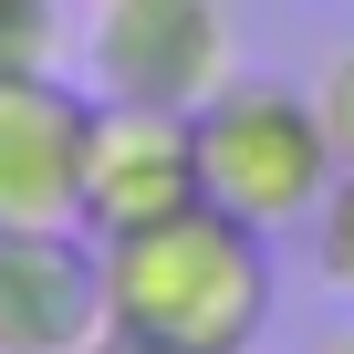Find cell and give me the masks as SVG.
Listing matches in <instances>:
<instances>
[{"label": "cell", "mask_w": 354, "mask_h": 354, "mask_svg": "<svg viewBox=\"0 0 354 354\" xmlns=\"http://www.w3.org/2000/svg\"><path fill=\"white\" fill-rule=\"evenodd\" d=\"M104 250V344L115 354H250L271 323V250L230 209H177Z\"/></svg>", "instance_id": "cell-1"}, {"label": "cell", "mask_w": 354, "mask_h": 354, "mask_svg": "<svg viewBox=\"0 0 354 354\" xmlns=\"http://www.w3.org/2000/svg\"><path fill=\"white\" fill-rule=\"evenodd\" d=\"M333 125H323V94L302 84H271V73H230L209 104H198V188L209 209L250 219V230H292L333 198Z\"/></svg>", "instance_id": "cell-2"}, {"label": "cell", "mask_w": 354, "mask_h": 354, "mask_svg": "<svg viewBox=\"0 0 354 354\" xmlns=\"http://www.w3.org/2000/svg\"><path fill=\"white\" fill-rule=\"evenodd\" d=\"M84 73L115 104H177V115H198L240 73L230 11H219V0H94Z\"/></svg>", "instance_id": "cell-3"}, {"label": "cell", "mask_w": 354, "mask_h": 354, "mask_svg": "<svg viewBox=\"0 0 354 354\" xmlns=\"http://www.w3.org/2000/svg\"><path fill=\"white\" fill-rule=\"evenodd\" d=\"M198 115L177 104H115L94 94V136H84V240H125L146 219L198 209Z\"/></svg>", "instance_id": "cell-4"}, {"label": "cell", "mask_w": 354, "mask_h": 354, "mask_svg": "<svg viewBox=\"0 0 354 354\" xmlns=\"http://www.w3.org/2000/svg\"><path fill=\"white\" fill-rule=\"evenodd\" d=\"M84 136L94 94H73L53 63L0 73V230H84Z\"/></svg>", "instance_id": "cell-5"}, {"label": "cell", "mask_w": 354, "mask_h": 354, "mask_svg": "<svg viewBox=\"0 0 354 354\" xmlns=\"http://www.w3.org/2000/svg\"><path fill=\"white\" fill-rule=\"evenodd\" d=\"M104 250L84 230H0V354H94Z\"/></svg>", "instance_id": "cell-6"}, {"label": "cell", "mask_w": 354, "mask_h": 354, "mask_svg": "<svg viewBox=\"0 0 354 354\" xmlns=\"http://www.w3.org/2000/svg\"><path fill=\"white\" fill-rule=\"evenodd\" d=\"M313 240H323V271H333V292H354V167L333 177V198L313 209Z\"/></svg>", "instance_id": "cell-7"}, {"label": "cell", "mask_w": 354, "mask_h": 354, "mask_svg": "<svg viewBox=\"0 0 354 354\" xmlns=\"http://www.w3.org/2000/svg\"><path fill=\"white\" fill-rule=\"evenodd\" d=\"M53 63V0H0V73Z\"/></svg>", "instance_id": "cell-8"}, {"label": "cell", "mask_w": 354, "mask_h": 354, "mask_svg": "<svg viewBox=\"0 0 354 354\" xmlns=\"http://www.w3.org/2000/svg\"><path fill=\"white\" fill-rule=\"evenodd\" d=\"M323 125H333V156L354 167V42H344L333 73H323Z\"/></svg>", "instance_id": "cell-9"}, {"label": "cell", "mask_w": 354, "mask_h": 354, "mask_svg": "<svg viewBox=\"0 0 354 354\" xmlns=\"http://www.w3.org/2000/svg\"><path fill=\"white\" fill-rule=\"evenodd\" d=\"M323 354H354V333H333V344H323Z\"/></svg>", "instance_id": "cell-10"}]
</instances>
